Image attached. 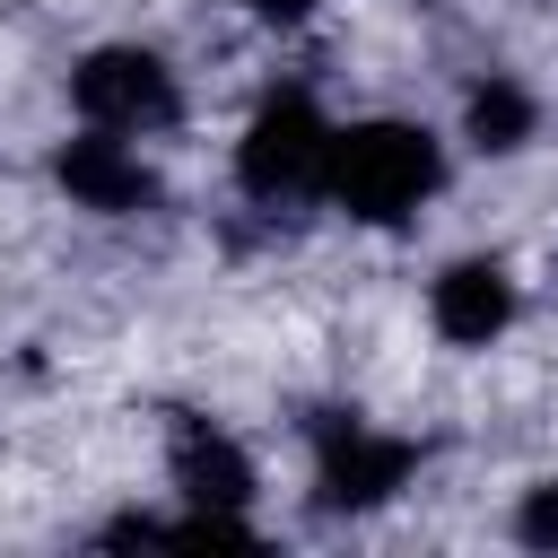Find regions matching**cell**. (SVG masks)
<instances>
[{"mask_svg":"<svg viewBox=\"0 0 558 558\" xmlns=\"http://www.w3.org/2000/svg\"><path fill=\"white\" fill-rule=\"evenodd\" d=\"M436 192H445V140L427 122H401V113L331 122V157H323V201L331 209H349L357 227H401Z\"/></svg>","mask_w":558,"mask_h":558,"instance_id":"cell-1","label":"cell"},{"mask_svg":"<svg viewBox=\"0 0 558 558\" xmlns=\"http://www.w3.org/2000/svg\"><path fill=\"white\" fill-rule=\"evenodd\" d=\"M323 157H331V113L314 105V87H270L235 140V183L262 209L323 201Z\"/></svg>","mask_w":558,"mask_h":558,"instance_id":"cell-2","label":"cell"},{"mask_svg":"<svg viewBox=\"0 0 558 558\" xmlns=\"http://www.w3.org/2000/svg\"><path fill=\"white\" fill-rule=\"evenodd\" d=\"M70 105L87 131H113V140H166L183 122V78L166 52H140V44H96L78 70H70Z\"/></svg>","mask_w":558,"mask_h":558,"instance_id":"cell-3","label":"cell"},{"mask_svg":"<svg viewBox=\"0 0 558 558\" xmlns=\"http://www.w3.org/2000/svg\"><path fill=\"white\" fill-rule=\"evenodd\" d=\"M166 480H174V497H183L192 514H209V523H227L235 541H253L244 506H253L262 471H253V453H244L218 418H174V436H166Z\"/></svg>","mask_w":558,"mask_h":558,"instance_id":"cell-4","label":"cell"},{"mask_svg":"<svg viewBox=\"0 0 558 558\" xmlns=\"http://www.w3.org/2000/svg\"><path fill=\"white\" fill-rule=\"evenodd\" d=\"M410 471H418V445L410 436H375L357 410L314 427V497L323 506H349V514L357 506H384V497L410 488Z\"/></svg>","mask_w":558,"mask_h":558,"instance_id":"cell-5","label":"cell"},{"mask_svg":"<svg viewBox=\"0 0 558 558\" xmlns=\"http://www.w3.org/2000/svg\"><path fill=\"white\" fill-rule=\"evenodd\" d=\"M52 183L70 192V209H96V218H131V209L157 201V166L140 157V140H113V131H78V140H61Z\"/></svg>","mask_w":558,"mask_h":558,"instance_id":"cell-6","label":"cell"},{"mask_svg":"<svg viewBox=\"0 0 558 558\" xmlns=\"http://www.w3.org/2000/svg\"><path fill=\"white\" fill-rule=\"evenodd\" d=\"M427 323H436L445 349H488V340L514 323V270H506L497 253H462V262H445L436 288H427Z\"/></svg>","mask_w":558,"mask_h":558,"instance_id":"cell-7","label":"cell"},{"mask_svg":"<svg viewBox=\"0 0 558 558\" xmlns=\"http://www.w3.org/2000/svg\"><path fill=\"white\" fill-rule=\"evenodd\" d=\"M462 140L488 148V157H514L523 140H541V96H532L523 78H506V70L471 78V96H462Z\"/></svg>","mask_w":558,"mask_h":558,"instance_id":"cell-8","label":"cell"},{"mask_svg":"<svg viewBox=\"0 0 558 558\" xmlns=\"http://www.w3.org/2000/svg\"><path fill=\"white\" fill-rule=\"evenodd\" d=\"M514 532H523L532 549H558V480L523 488V506H514Z\"/></svg>","mask_w":558,"mask_h":558,"instance_id":"cell-9","label":"cell"},{"mask_svg":"<svg viewBox=\"0 0 558 558\" xmlns=\"http://www.w3.org/2000/svg\"><path fill=\"white\" fill-rule=\"evenodd\" d=\"M244 9H253L262 26H305V17H314V0H244Z\"/></svg>","mask_w":558,"mask_h":558,"instance_id":"cell-10","label":"cell"}]
</instances>
